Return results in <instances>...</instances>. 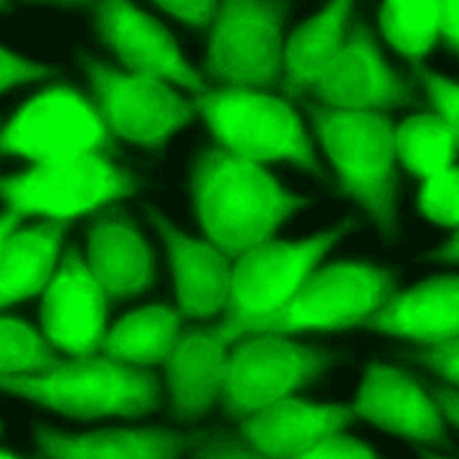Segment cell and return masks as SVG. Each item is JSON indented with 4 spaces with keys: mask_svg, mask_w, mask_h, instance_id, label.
<instances>
[{
    "mask_svg": "<svg viewBox=\"0 0 459 459\" xmlns=\"http://www.w3.org/2000/svg\"><path fill=\"white\" fill-rule=\"evenodd\" d=\"M194 203L203 233L231 260L274 240V231L301 204L258 161L219 147L204 151L194 172Z\"/></svg>",
    "mask_w": 459,
    "mask_h": 459,
    "instance_id": "6da1fadb",
    "label": "cell"
},
{
    "mask_svg": "<svg viewBox=\"0 0 459 459\" xmlns=\"http://www.w3.org/2000/svg\"><path fill=\"white\" fill-rule=\"evenodd\" d=\"M0 389L82 420L143 414L154 409L160 391L149 368L131 366L100 353L57 357L54 364L38 371L0 375Z\"/></svg>",
    "mask_w": 459,
    "mask_h": 459,
    "instance_id": "7a4b0ae2",
    "label": "cell"
},
{
    "mask_svg": "<svg viewBox=\"0 0 459 459\" xmlns=\"http://www.w3.org/2000/svg\"><path fill=\"white\" fill-rule=\"evenodd\" d=\"M194 106L213 136V147L258 163L292 161L317 170L305 126L283 95L251 86H201Z\"/></svg>",
    "mask_w": 459,
    "mask_h": 459,
    "instance_id": "3957f363",
    "label": "cell"
},
{
    "mask_svg": "<svg viewBox=\"0 0 459 459\" xmlns=\"http://www.w3.org/2000/svg\"><path fill=\"white\" fill-rule=\"evenodd\" d=\"M118 138L91 99L68 84H52L23 102L0 129V154L39 165L111 158Z\"/></svg>",
    "mask_w": 459,
    "mask_h": 459,
    "instance_id": "277c9868",
    "label": "cell"
},
{
    "mask_svg": "<svg viewBox=\"0 0 459 459\" xmlns=\"http://www.w3.org/2000/svg\"><path fill=\"white\" fill-rule=\"evenodd\" d=\"M339 186L387 224L396 185L394 126L385 111L308 106Z\"/></svg>",
    "mask_w": 459,
    "mask_h": 459,
    "instance_id": "5b68a950",
    "label": "cell"
},
{
    "mask_svg": "<svg viewBox=\"0 0 459 459\" xmlns=\"http://www.w3.org/2000/svg\"><path fill=\"white\" fill-rule=\"evenodd\" d=\"M335 238L337 233L301 242L274 238L238 256L233 262L224 319L215 325L226 346L244 335L262 333Z\"/></svg>",
    "mask_w": 459,
    "mask_h": 459,
    "instance_id": "8992f818",
    "label": "cell"
},
{
    "mask_svg": "<svg viewBox=\"0 0 459 459\" xmlns=\"http://www.w3.org/2000/svg\"><path fill=\"white\" fill-rule=\"evenodd\" d=\"M133 192L131 174L111 158L32 163L23 172L0 178V197L7 210L47 222L68 224L82 215H97Z\"/></svg>",
    "mask_w": 459,
    "mask_h": 459,
    "instance_id": "52a82bcc",
    "label": "cell"
},
{
    "mask_svg": "<svg viewBox=\"0 0 459 459\" xmlns=\"http://www.w3.org/2000/svg\"><path fill=\"white\" fill-rule=\"evenodd\" d=\"M394 292L389 273L375 265L339 262L316 267L262 333L289 337L366 326Z\"/></svg>",
    "mask_w": 459,
    "mask_h": 459,
    "instance_id": "ba28073f",
    "label": "cell"
},
{
    "mask_svg": "<svg viewBox=\"0 0 459 459\" xmlns=\"http://www.w3.org/2000/svg\"><path fill=\"white\" fill-rule=\"evenodd\" d=\"M326 359L289 337L251 333L228 346L219 402L238 421L305 387Z\"/></svg>",
    "mask_w": 459,
    "mask_h": 459,
    "instance_id": "9c48e42d",
    "label": "cell"
},
{
    "mask_svg": "<svg viewBox=\"0 0 459 459\" xmlns=\"http://www.w3.org/2000/svg\"><path fill=\"white\" fill-rule=\"evenodd\" d=\"M206 70L224 86H276L281 77V7L273 0H221L210 25Z\"/></svg>",
    "mask_w": 459,
    "mask_h": 459,
    "instance_id": "30bf717a",
    "label": "cell"
},
{
    "mask_svg": "<svg viewBox=\"0 0 459 459\" xmlns=\"http://www.w3.org/2000/svg\"><path fill=\"white\" fill-rule=\"evenodd\" d=\"M88 75V97L118 140L160 147L197 111L170 82L149 74L90 63Z\"/></svg>",
    "mask_w": 459,
    "mask_h": 459,
    "instance_id": "8fae6325",
    "label": "cell"
},
{
    "mask_svg": "<svg viewBox=\"0 0 459 459\" xmlns=\"http://www.w3.org/2000/svg\"><path fill=\"white\" fill-rule=\"evenodd\" d=\"M109 301L77 249L61 253L41 292V335L54 351L88 357L99 351L108 330Z\"/></svg>",
    "mask_w": 459,
    "mask_h": 459,
    "instance_id": "7c38bea8",
    "label": "cell"
},
{
    "mask_svg": "<svg viewBox=\"0 0 459 459\" xmlns=\"http://www.w3.org/2000/svg\"><path fill=\"white\" fill-rule=\"evenodd\" d=\"M394 158L420 179L418 208L436 224L459 226V163L446 124L430 109L394 126Z\"/></svg>",
    "mask_w": 459,
    "mask_h": 459,
    "instance_id": "4fadbf2b",
    "label": "cell"
},
{
    "mask_svg": "<svg viewBox=\"0 0 459 459\" xmlns=\"http://www.w3.org/2000/svg\"><path fill=\"white\" fill-rule=\"evenodd\" d=\"M323 106L387 111L411 99L409 86L382 59L366 27H350L323 77L310 88Z\"/></svg>",
    "mask_w": 459,
    "mask_h": 459,
    "instance_id": "5bb4252c",
    "label": "cell"
},
{
    "mask_svg": "<svg viewBox=\"0 0 459 459\" xmlns=\"http://www.w3.org/2000/svg\"><path fill=\"white\" fill-rule=\"evenodd\" d=\"M99 30L129 72L149 74L192 91L204 86L203 77L186 65L174 38L131 0H99Z\"/></svg>",
    "mask_w": 459,
    "mask_h": 459,
    "instance_id": "9a60e30c",
    "label": "cell"
},
{
    "mask_svg": "<svg viewBox=\"0 0 459 459\" xmlns=\"http://www.w3.org/2000/svg\"><path fill=\"white\" fill-rule=\"evenodd\" d=\"M351 407L355 416L416 441H437L443 436L445 418L432 394L396 368L373 364Z\"/></svg>",
    "mask_w": 459,
    "mask_h": 459,
    "instance_id": "2e32d148",
    "label": "cell"
},
{
    "mask_svg": "<svg viewBox=\"0 0 459 459\" xmlns=\"http://www.w3.org/2000/svg\"><path fill=\"white\" fill-rule=\"evenodd\" d=\"M353 407L314 403L294 394L240 421V439L269 459H292L314 441L342 430Z\"/></svg>",
    "mask_w": 459,
    "mask_h": 459,
    "instance_id": "e0dca14e",
    "label": "cell"
},
{
    "mask_svg": "<svg viewBox=\"0 0 459 459\" xmlns=\"http://www.w3.org/2000/svg\"><path fill=\"white\" fill-rule=\"evenodd\" d=\"M366 326L421 346L459 337V276H434L396 290Z\"/></svg>",
    "mask_w": 459,
    "mask_h": 459,
    "instance_id": "ac0fdd59",
    "label": "cell"
},
{
    "mask_svg": "<svg viewBox=\"0 0 459 459\" xmlns=\"http://www.w3.org/2000/svg\"><path fill=\"white\" fill-rule=\"evenodd\" d=\"M86 262L109 303L142 292L152 280L149 246L113 206L95 215L88 235Z\"/></svg>",
    "mask_w": 459,
    "mask_h": 459,
    "instance_id": "d6986e66",
    "label": "cell"
},
{
    "mask_svg": "<svg viewBox=\"0 0 459 459\" xmlns=\"http://www.w3.org/2000/svg\"><path fill=\"white\" fill-rule=\"evenodd\" d=\"M158 226L165 237L183 317H212L226 310L233 262L206 238H190L163 221Z\"/></svg>",
    "mask_w": 459,
    "mask_h": 459,
    "instance_id": "ffe728a7",
    "label": "cell"
},
{
    "mask_svg": "<svg viewBox=\"0 0 459 459\" xmlns=\"http://www.w3.org/2000/svg\"><path fill=\"white\" fill-rule=\"evenodd\" d=\"M228 346L215 326L179 328L176 344L163 362L176 411L199 414L219 400Z\"/></svg>",
    "mask_w": 459,
    "mask_h": 459,
    "instance_id": "44dd1931",
    "label": "cell"
},
{
    "mask_svg": "<svg viewBox=\"0 0 459 459\" xmlns=\"http://www.w3.org/2000/svg\"><path fill=\"white\" fill-rule=\"evenodd\" d=\"M66 222L14 226L0 242V310L38 296L61 258Z\"/></svg>",
    "mask_w": 459,
    "mask_h": 459,
    "instance_id": "7402d4cb",
    "label": "cell"
},
{
    "mask_svg": "<svg viewBox=\"0 0 459 459\" xmlns=\"http://www.w3.org/2000/svg\"><path fill=\"white\" fill-rule=\"evenodd\" d=\"M350 5L351 0H330L319 14L289 36L281 50V77L276 84L285 99H298L323 77L350 30Z\"/></svg>",
    "mask_w": 459,
    "mask_h": 459,
    "instance_id": "603a6c76",
    "label": "cell"
},
{
    "mask_svg": "<svg viewBox=\"0 0 459 459\" xmlns=\"http://www.w3.org/2000/svg\"><path fill=\"white\" fill-rule=\"evenodd\" d=\"M183 316L178 308L151 305L136 308L108 326L97 353L131 366L163 364L179 333Z\"/></svg>",
    "mask_w": 459,
    "mask_h": 459,
    "instance_id": "cb8c5ba5",
    "label": "cell"
},
{
    "mask_svg": "<svg viewBox=\"0 0 459 459\" xmlns=\"http://www.w3.org/2000/svg\"><path fill=\"white\" fill-rule=\"evenodd\" d=\"M39 443L48 459H174L181 439L163 430H102L81 436L43 432Z\"/></svg>",
    "mask_w": 459,
    "mask_h": 459,
    "instance_id": "d4e9b609",
    "label": "cell"
},
{
    "mask_svg": "<svg viewBox=\"0 0 459 459\" xmlns=\"http://www.w3.org/2000/svg\"><path fill=\"white\" fill-rule=\"evenodd\" d=\"M380 30L400 56L421 63L439 41L437 0H384Z\"/></svg>",
    "mask_w": 459,
    "mask_h": 459,
    "instance_id": "484cf974",
    "label": "cell"
},
{
    "mask_svg": "<svg viewBox=\"0 0 459 459\" xmlns=\"http://www.w3.org/2000/svg\"><path fill=\"white\" fill-rule=\"evenodd\" d=\"M57 360L41 332L27 321L0 314V375H22Z\"/></svg>",
    "mask_w": 459,
    "mask_h": 459,
    "instance_id": "4316f807",
    "label": "cell"
},
{
    "mask_svg": "<svg viewBox=\"0 0 459 459\" xmlns=\"http://www.w3.org/2000/svg\"><path fill=\"white\" fill-rule=\"evenodd\" d=\"M412 66L427 90V109L436 113L446 124L459 152V84L429 72L421 63H412Z\"/></svg>",
    "mask_w": 459,
    "mask_h": 459,
    "instance_id": "83f0119b",
    "label": "cell"
},
{
    "mask_svg": "<svg viewBox=\"0 0 459 459\" xmlns=\"http://www.w3.org/2000/svg\"><path fill=\"white\" fill-rule=\"evenodd\" d=\"M292 459H377V455L366 443L339 430L314 441Z\"/></svg>",
    "mask_w": 459,
    "mask_h": 459,
    "instance_id": "f1b7e54d",
    "label": "cell"
},
{
    "mask_svg": "<svg viewBox=\"0 0 459 459\" xmlns=\"http://www.w3.org/2000/svg\"><path fill=\"white\" fill-rule=\"evenodd\" d=\"M420 360L459 389V337L423 344Z\"/></svg>",
    "mask_w": 459,
    "mask_h": 459,
    "instance_id": "f546056e",
    "label": "cell"
},
{
    "mask_svg": "<svg viewBox=\"0 0 459 459\" xmlns=\"http://www.w3.org/2000/svg\"><path fill=\"white\" fill-rule=\"evenodd\" d=\"M169 14L194 27H208L213 23L221 0H154Z\"/></svg>",
    "mask_w": 459,
    "mask_h": 459,
    "instance_id": "4dcf8cb0",
    "label": "cell"
},
{
    "mask_svg": "<svg viewBox=\"0 0 459 459\" xmlns=\"http://www.w3.org/2000/svg\"><path fill=\"white\" fill-rule=\"evenodd\" d=\"M47 75V70L43 66L32 65L7 48L0 47V91L34 79H43Z\"/></svg>",
    "mask_w": 459,
    "mask_h": 459,
    "instance_id": "1f68e13d",
    "label": "cell"
},
{
    "mask_svg": "<svg viewBox=\"0 0 459 459\" xmlns=\"http://www.w3.org/2000/svg\"><path fill=\"white\" fill-rule=\"evenodd\" d=\"M439 43L459 54V0H437Z\"/></svg>",
    "mask_w": 459,
    "mask_h": 459,
    "instance_id": "d6a6232c",
    "label": "cell"
},
{
    "mask_svg": "<svg viewBox=\"0 0 459 459\" xmlns=\"http://www.w3.org/2000/svg\"><path fill=\"white\" fill-rule=\"evenodd\" d=\"M199 459H269L251 448L247 443L240 441H217L210 443Z\"/></svg>",
    "mask_w": 459,
    "mask_h": 459,
    "instance_id": "836d02e7",
    "label": "cell"
},
{
    "mask_svg": "<svg viewBox=\"0 0 459 459\" xmlns=\"http://www.w3.org/2000/svg\"><path fill=\"white\" fill-rule=\"evenodd\" d=\"M443 418L459 427V389H441L432 394Z\"/></svg>",
    "mask_w": 459,
    "mask_h": 459,
    "instance_id": "e575fe53",
    "label": "cell"
},
{
    "mask_svg": "<svg viewBox=\"0 0 459 459\" xmlns=\"http://www.w3.org/2000/svg\"><path fill=\"white\" fill-rule=\"evenodd\" d=\"M20 222H23V217L18 215L16 212L5 208V210L0 213V242H2V238H4L14 226H18Z\"/></svg>",
    "mask_w": 459,
    "mask_h": 459,
    "instance_id": "d590c367",
    "label": "cell"
},
{
    "mask_svg": "<svg viewBox=\"0 0 459 459\" xmlns=\"http://www.w3.org/2000/svg\"><path fill=\"white\" fill-rule=\"evenodd\" d=\"M439 256L450 262H459V226L454 228L452 240L439 251Z\"/></svg>",
    "mask_w": 459,
    "mask_h": 459,
    "instance_id": "8d00e7d4",
    "label": "cell"
},
{
    "mask_svg": "<svg viewBox=\"0 0 459 459\" xmlns=\"http://www.w3.org/2000/svg\"><path fill=\"white\" fill-rule=\"evenodd\" d=\"M0 459H22L11 452H5V450H0Z\"/></svg>",
    "mask_w": 459,
    "mask_h": 459,
    "instance_id": "74e56055",
    "label": "cell"
},
{
    "mask_svg": "<svg viewBox=\"0 0 459 459\" xmlns=\"http://www.w3.org/2000/svg\"><path fill=\"white\" fill-rule=\"evenodd\" d=\"M57 2H90V0H57Z\"/></svg>",
    "mask_w": 459,
    "mask_h": 459,
    "instance_id": "f35d334b",
    "label": "cell"
},
{
    "mask_svg": "<svg viewBox=\"0 0 459 459\" xmlns=\"http://www.w3.org/2000/svg\"><path fill=\"white\" fill-rule=\"evenodd\" d=\"M429 459H443V457H436V455H430Z\"/></svg>",
    "mask_w": 459,
    "mask_h": 459,
    "instance_id": "ab89813d",
    "label": "cell"
},
{
    "mask_svg": "<svg viewBox=\"0 0 459 459\" xmlns=\"http://www.w3.org/2000/svg\"><path fill=\"white\" fill-rule=\"evenodd\" d=\"M4 2H5V0H0V7H2V5H4Z\"/></svg>",
    "mask_w": 459,
    "mask_h": 459,
    "instance_id": "60d3db41",
    "label": "cell"
}]
</instances>
